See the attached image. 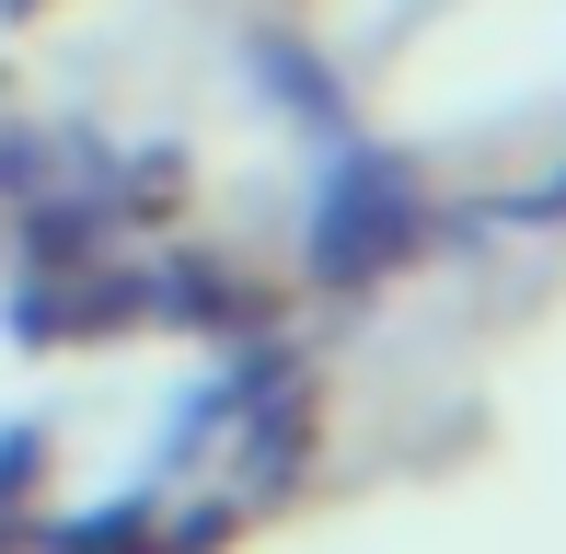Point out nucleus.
I'll use <instances>...</instances> for the list:
<instances>
[]
</instances>
